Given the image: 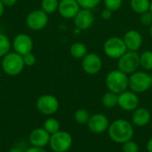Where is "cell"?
Returning <instances> with one entry per match:
<instances>
[{
    "mask_svg": "<svg viewBox=\"0 0 152 152\" xmlns=\"http://www.w3.org/2000/svg\"><path fill=\"white\" fill-rule=\"evenodd\" d=\"M108 133L111 141L118 144H123L133 139L134 130L133 125L129 121L117 119L110 124Z\"/></svg>",
    "mask_w": 152,
    "mask_h": 152,
    "instance_id": "cell-1",
    "label": "cell"
},
{
    "mask_svg": "<svg viewBox=\"0 0 152 152\" xmlns=\"http://www.w3.org/2000/svg\"><path fill=\"white\" fill-rule=\"evenodd\" d=\"M105 85L108 90L120 94L128 89L129 75L126 74L119 69L112 70L106 75Z\"/></svg>",
    "mask_w": 152,
    "mask_h": 152,
    "instance_id": "cell-2",
    "label": "cell"
},
{
    "mask_svg": "<svg viewBox=\"0 0 152 152\" xmlns=\"http://www.w3.org/2000/svg\"><path fill=\"white\" fill-rule=\"evenodd\" d=\"M2 69L9 76H17L21 73L25 65L21 55L16 52H9L2 59Z\"/></svg>",
    "mask_w": 152,
    "mask_h": 152,
    "instance_id": "cell-3",
    "label": "cell"
},
{
    "mask_svg": "<svg viewBox=\"0 0 152 152\" xmlns=\"http://www.w3.org/2000/svg\"><path fill=\"white\" fill-rule=\"evenodd\" d=\"M152 87L151 76L146 71H136L129 75L128 89L140 94L148 91Z\"/></svg>",
    "mask_w": 152,
    "mask_h": 152,
    "instance_id": "cell-4",
    "label": "cell"
},
{
    "mask_svg": "<svg viewBox=\"0 0 152 152\" xmlns=\"http://www.w3.org/2000/svg\"><path fill=\"white\" fill-rule=\"evenodd\" d=\"M127 48L123 40V38L118 36H112L107 39L103 44V52L110 59L118 60L122 56Z\"/></svg>",
    "mask_w": 152,
    "mask_h": 152,
    "instance_id": "cell-5",
    "label": "cell"
},
{
    "mask_svg": "<svg viewBox=\"0 0 152 152\" xmlns=\"http://www.w3.org/2000/svg\"><path fill=\"white\" fill-rule=\"evenodd\" d=\"M73 139L69 133L66 131H58L51 134L49 146L53 152H67L72 146Z\"/></svg>",
    "mask_w": 152,
    "mask_h": 152,
    "instance_id": "cell-6",
    "label": "cell"
},
{
    "mask_svg": "<svg viewBox=\"0 0 152 152\" xmlns=\"http://www.w3.org/2000/svg\"><path fill=\"white\" fill-rule=\"evenodd\" d=\"M140 67V55L136 51H126L118 59V69L127 75L138 71Z\"/></svg>",
    "mask_w": 152,
    "mask_h": 152,
    "instance_id": "cell-7",
    "label": "cell"
},
{
    "mask_svg": "<svg viewBox=\"0 0 152 152\" xmlns=\"http://www.w3.org/2000/svg\"><path fill=\"white\" fill-rule=\"evenodd\" d=\"M36 105L37 110L45 116H52L55 114L60 107L58 99L50 94H45L39 97Z\"/></svg>",
    "mask_w": 152,
    "mask_h": 152,
    "instance_id": "cell-8",
    "label": "cell"
},
{
    "mask_svg": "<svg viewBox=\"0 0 152 152\" xmlns=\"http://www.w3.org/2000/svg\"><path fill=\"white\" fill-rule=\"evenodd\" d=\"M48 22H49V16L42 9L30 12L26 18L27 26L32 30H43L44 28L46 27Z\"/></svg>",
    "mask_w": 152,
    "mask_h": 152,
    "instance_id": "cell-9",
    "label": "cell"
},
{
    "mask_svg": "<svg viewBox=\"0 0 152 152\" xmlns=\"http://www.w3.org/2000/svg\"><path fill=\"white\" fill-rule=\"evenodd\" d=\"M103 62L102 57L96 53H87L82 59V68L88 75L98 74L102 69Z\"/></svg>",
    "mask_w": 152,
    "mask_h": 152,
    "instance_id": "cell-10",
    "label": "cell"
},
{
    "mask_svg": "<svg viewBox=\"0 0 152 152\" xmlns=\"http://www.w3.org/2000/svg\"><path fill=\"white\" fill-rule=\"evenodd\" d=\"M140 104V99L138 94L132 91L131 90H126L120 94H118V107L127 112L135 110Z\"/></svg>",
    "mask_w": 152,
    "mask_h": 152,
    "instance_id": "cell-11",
    "label": "cell"
},
{
    "mask_svg": "<svg viewBox=\"0 0 152 152\" xmlns=\"http://www.w3.org/2000/svg\"><path fill=\"white\" fill-rule=\"evenodd\" d=\"M12 47L14 52L24 56L28 53L32 52L34 43L32 39L26 33H20L16 35L12 42Z\"/></svg>",
    "mask_w": 152,
    "mask_h": 152,
    "instance_id": "cell-12",
    "label": "cell"
},
{
    "mask_svg": "<svg viewBox=\"0 0 152 152\" xmlns=\"http://www.w3.org/2000/svg\"><path fill=\"white\" fill-rule=\"evenodd\" d=\"M94 15L92 10L80 8L78 13L73 18L74 24L79 30H86L90 29L94 22Z\"/></svg>",
    "mask_w": 152,
    "mask_h": 152,
    "instance_id": "cell-13",
    "label": "cell"
},
{
    "mask_svg": "<svg viewBox=\"0 0 152 152\" xmlns=\"http://www.w3.org/2000/svg\"><path fill=\"white\" fill-rule=\"evenodd\" d=\"M87 126L91 133L100 134L108 130L110 126V121L105 115L98 113L90 116Z\"/></svg>",
    "mask_w": 152,
    "mask_h": 152,
    "instance_id": "cell-14",
    "label": "cell"
},
{
    "mask_svg": "<svg viewBox=\"0 0 152 152\" xmlns=\"http://www.w3.org/2000/svg\"><path fill=\"white\" fill-rule=\"evenodd\" d=\"M123 40L128 51L137 52L138 50H140L143 43L142 35L136 30H127L123 37Z\"/></svg>",
    "mask_w": 152,
    "mask_h": 152,
    "instance_id": "cell-15",
    "label": "cell"
},
{
    "mask_svg": "<svg viewBox=\"0 0 152 152\" xmlns=\"http://www.w3.org/2000/svg\"><path fill=\"white\" fill-rule=\"evenodd\" d=\"M80 8L77 0H61L57 11L64 19H73Z\"/></svg>",
    "mask_w": 152,
    "mask_h": 152,
    "instance_id": "cell-16",
    "label": "cell"
},
{
    "mask_svg": "<svg viewBox=\"0 0 152 152\" xmlns=\"http://www.w3.org/2000/svg\"><path fill=\"white\" fill-rule=\"evenodd\" d=\"M51 134L46 132L44 127L43 128H36L31 131L28 136V141L31 146L38 147V148H45L46 145L49 144Z\"/></svg>",
    "mask_w": 152,
    "mask_h": 152,
    "instance_id": "cell-17",
    "label": "cell"
},
{
    "mask_svg": "<svg viewBox=\"0 0 152 152\" xmlns=\"http://www.w3.org/2000/svg\"><path fill=\"white\" fill-rule=\"evenodd\" d=\"M151 120V113L145 108H137L133 111L132 122L135 126L143 127L150 124Z\"/></svg>",
    "mask_w": 152,
    "mask_h": 152,
    "instance_id": "cell-18",
    "label": "cell"
},
{
    "mask_svg": "<svg viewBox=\"0 0 152 152\" xmlns=\"http://www.w3.org/2000/svg\"><path fill=\"white\" fill-rule=\"evenodd\" d=\"M69 53L76 59H83L88 53V48L83 42H74L69 48Z\"/></svg>",
    "mask_w": 152,
    "mask_h": 152,
    "instance_id": "cell-19",
    "label": "cell"
},
{
    "mask_svg": "<svg viewBox=\"0 0 152 152\" xmlns=\"http://www.w3.org/2000/svg\"><path fill=\"white\" fill-rule=\"evenodd\" d=\"M102 103L106 108H113L118 105V94L108 90L102 98Z\"/></svg>",
    "mask_w": 152,
    "mask_h": 152,
    "instance_id": "cell-20",
    "label": "cell"
},
{
    "mask_svg": "<svg viewBox=\"0 0 152 152\" xmlns=\"http://www.w3.org/2000/svg\"><path fill=\"white\" fill-rule=\"evenodd\" d=\"M150 5L151 0H130L131 9L138 14H142L149 11Z\"/></svg>",
    "mask_w": 152,
    "mask_h": 152,
    "instance_id": "cell-21",
    "label": "cell"
},
{
    "mask_svg": "<svg viewBox=\"0 0 152 152\" xmlns=\"http://www.w3.org/2000/svg\"><path fill=\"white\" fill-rule=\"evenodd\" d=\"M140 67L146 72H152L151 50H145L140 55Z\"/></svg>",
    "mask_w": 152,
    "mask_h": 152,
    "instance_id": "cell-22",
    "label": "cell"
},
{
    "mask_svg": "<svg viewBox=\"0 0 152 152\" xmlns=\"http://www.w3.org/2000/svg\"><path fill=\"white\" fill-rule=\"evenodd\" d=\"M60 128H61V125L56 118L49 117L44 123V129L46 132H48L50 134L55 133L56 132L60 131Z\"/></svg>",
    "mask_w": 152,
    "mask_h": 152,
    "instance_id": "cell-23",
    "label": "cell"
},
{
    "mask_svg": "<svg viewBox=\"0 0 152 152\" xmlns=\"http://www.w3.org/2000/svg\"><path fill=\"white\" fill-rule=\"evenodd\" d=\"M59 0H42L41 1V9L45 12L47 14L53 13L58 10Z\"/></svg>",
    "mask_w": 152,
    "mask_h": 152,
    "instance_id": "cell-24",
    "label": "cell"
},
{
    "mask_svg": "<svg viewBox=\"0 0 152 152\" xmlns=\"http://www.w3.org/2000/svg\"><path fill=\"white\" fill-rule=\"evenodd\" d=\"M11 47L12 43L9 38L4 34L0 33V57H3L8 54L11 50Z\"/></svg>",
    "mask_w": 152,
    "mask_h": 152,
    "instance_id": "cell-25",
    "label": "cell"
},
{
    "mask_svg": "<svg viewBox=\"0 0 152 152\" xmlns=\"http://www.w3.org/2000/svg\"><path fill=\"white\" fill-rule=\"evenodd\" d=\"M90 114L86 109L79 108L77 109L74 114V119L75 121L79 125H86L88 123L90 119Z\"/></svg>",
    "mask_w": 152,
    "mask_h": 152,
    "instance_id": "cell-26",
    "label": "cell"
},
{
    "mask_svg": "<svg viewBox=\"0 0 152 152\" xmlns=\"http://www.w3.org/2000/svg\"><path fill=\"white\" fill-rule=\"evenodd\" d=\"M104 8H107L112 12L119 10L123 4V0H102Z\"/></svg>",
    "mask_w": 152,
    "mask_h": 152,
    "instance_id": "cell-27",
    "label": "cell"
},
{
    "mask_svg": "<svg viewBox=\"0 0 152 152\" xmlns=\"http://www.w3.org/2000/svg\"><path fill=\"white\" fill-rule=\"evenodd\" d=\"M77 1L81 8L89 9V10H93L94 8L97 7L102 2V0H77Z\"/></svg>",
    "mask_w": 152,
    "mask_h": 152,
    "instance_id": "cell-28",
    "label": "cell"
},
{
    "mask_svg": "<svg viewBox=\"0 0 152 152\" xmlns=\"http://www.w3.org/2000/svg\"><path fill=\"white\" fill-rule=\"evenodd\" d=\"M140 151V149H139V145L130 140L125 143H123V152H139Z\"/></svg>",
    "mask_w": 152,
    "mask_h": 152,
    "instance_id": "cell-29",
    "label": "cell"
},
{
    "mask_svg": "<svg viewBox=\"0 0 152 152\" xmlns=\"http://www.w3.org/2000/svg\"><path fill=\"white\" fill-rule=\"evenodd\" d=\"M140 22L143 26H150L152 23V13L149 11L140 14Z\"/></svg>",
    "mask_w": 152,
    "mask_h": 152,
    "instance_id": "cell-30",
    "label": "cell"
},
{
    "mask_svg": "<svg viewBox=\"0 0 152 152\" xmlns=\"http://www.w3.org/2000/svg\"><path fill=\"white\" fill-rule=\"evenodd\" d=\"M22 57H23V61H24L25 66H32L36 63V56H35V55L32 52L28 53V54L22 56Z\"/></svg>",
    "mask_w": 152,
    "mask_h": 152,
    "instance_id": "cell-31",
    "label": "cell"
},
{
    "mask_svg": "<svg viewBox=\"0 0 152 152\" xmlns=\"http://www.w3.org/2000/svg\"><path fill=\"white\" fill-rule=\"evenodd\" d=\"M112 13H113L112 11H110L107 8H104L101 13V16L103 20H110L112 17Z\"/></svg>",
    "mask_w": 152,
    "mask_h": 152,
    "instance_id": "cell-32",
    "label": "cell"
},
{
    "mask_svg": "<svg viewBox=\"0 0 152 152\" xmlns=\"http://www.w3.org/2000/svg\"><path fill=\"white\" fill-rule=\"evenodd\" d=\"M25 152H47L44 148H38V147H30V148H28Z\"/></svg>",
    "mask_w": 152,
    "mask_h": 152,
    "instance_id": "cell-33",
    "label": "cell"
},
{
    "mask_svg": "<svg viewBox=\"0 0 152 152\" xmlns=\"http://www.w3.org/2000/svg\"><path fill=\"white\" fill-rule=\"evenodd\" d=\"M1 1L4 4V6H12L18 2V0H1Z\"/></svg>",
    "mask_w": 152,
    "mask_h": 152,
    "instance_id": "cell-34",
    "label": "cell"
},
{
    "mask_svg": "<svg viewBox=\"0 0 152 152\" xmlns=\"http://www.w3.org/2000/svg\"><path fill=\"white\" fill-rule=\"evenodd\" d=\"M147 151L148 152H152V138H151L147 142Z\"/></svg>",
    "mask_w": 152,
    "mask_h": 152,
    "instance_id": "cell-35",
    "label": "cell"
},
{
    "mask_svg": "<svg viewBox=\"0 0 152 152\" xmlns=\"http://www.w3.org/2000/svg\"><path fill=\"white\" fill-rule=\"evenodd\" d=\"M8 152H25V151H24L22 149L19 148V147H13V148L10 149Z\"/></svg>",
    "mask_w": 152,
    "mask_h": 152,
    "instance_id": "cell-36",
    "label": "cell"
},
{
    "mask_svg": "<svg viewBox=\"0 0 152 152\" xmlns=\"http://www.w3.org/2000/svg\"><path fill=\"white\" fill-rule=\"evenodd\" d=\"M4 12V4L2 3V1L0 0V17L3 15Z\"/></svg>",
    "mask_w": 152,
    "mask_h": 152,
    "instance_id": "cell-37",
    "label": "cell"
},
{
    "mask_svg": "<svg viewBox=\"0 0 152 152\" xmlns=\"http://www.w3.org/2000/svg\"><path fill=\"white\" fill-rule=\"evenodd\" d=\"M149 33H150V36L152 38V23L149 26Z\"/></svg>",
    "mask_w": 152,
    "mask_h": 152,
    "instance_id": "cell-38",
    "label": "cell"
},
{
    "mask_svg": "<svg viewBox=\"0 0 152 152\" xmlns=\"http://www.w3.org/2000/svg\"><path fill=\"white\" fill-rule=\"evenodd\" d=\"M150 12L152 13V0H151V5H150Z\"/></svg>",
    "mask_w": 152,
    "mask_h": 152,
    "instance_id": "cell-39",
    "label": "cell"
},
{
    "mask_svg": "<svg viewBox=\"0 0 152 152\" xmlns=\"http://www.w3.org/2000/svg\"><path fill=\"white\" fill-rule=\"evenodd\" d=\"M151 80H152V73H151Z\"/></svg>",
    "mask_w": 152,
    "mask_h": 152,
    "instance_id": "cell-40",
    "label": "cell"
}]
</instances>
